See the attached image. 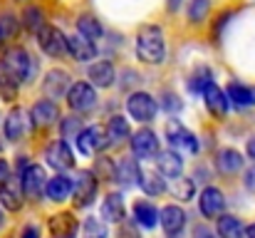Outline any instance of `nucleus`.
Here are the masks:
<instances>
[{
  "label": "nucleus",
  "instance_id": "3c124183",
  "mask_svg": "<svg viewBox=\"0 0 255 238\" xmlns=\"http://www.w3.org/2000/svg\"><path fill=\"white\" fill-rule=\"evenodd\" d=\"M198 238H213V236H211V234H201Z\"/></svg>",
  "mask_w": 255,
  "mask_h": 238
},
{
  "label": "nucleus",
  "instance_id": "423d86ee",
  "mask_svg": "<svg viewBox=\"0 0 255 238\" xmlns=\"http://www.w3.org/2000/svg\"><path fill=\"white\" fill-rule=\"evenodd\" d=\"M45 184H47V176H45V169L37 166V164H27L22 176H20V186H22V194L30 199V201H37L42 194H45Z\"/></svg>",
  "mask_w": 255,
  "mask_h": 238
},
{
  "label": "nucleus",
  "instance_id": "dca6fc26",
  "mask_svg": "<svg viewBox=\"0 0 255 238\" xmlns=\"http://www.w3.org/2000/svg\"><path fill=\"white\" fill-rule=\"evenodd\" d=\"M47 229H50L52 238H75L77 229H80V224H77L75 214H70V211H60V214H55V216L47 219Z\"/></svg>",
  "mask_w": 255,
  "mask_h": 238
},
{
  "label": "nucleus",
  "instance_id": "7ed1b4c3",
  "mask_svg": "<svg viewBox=\"0 0 255 238\" xmlns=\"http://www.w3.org/2000/svg\"><path fill=\"white\" fill-rule=\"evenodd\" d=\"M37 45L47 57H62L67 52V37L55 25H42L37 30Z\"/></svg>",
  "mask_w": 255,
  "mask_h": 238
},
{
  "label": "nucleus",
  "instance_id": "39448f33",
  "mask_svg": "<svg viewBox=\"0 0 255 238\" xmlns=\"http://www.w3.org/2000/svg\"><path fill=\"white\" fill-rule=\"evenodd\" d=\"M72 201H75V209H87L92 201H94V196H97V176H94V171H80L77 174V179H75V184H72Z\"/></svg>",
  "mask_w": 255,
  "mask_h": 238
},
{
  "label": "nucleus",
  "instance_id": "ea45409f",
  "mask_svg": "<svg viewBox=\"0 0 255 238\" xmlns=\"http://www.w3.org/2000/svg\"><path fill=\"white\" fill-rule=\"evenodd\" d=\"M0 99H5V102H15L17 99V82L7 79L5 75L0 77Z\"/></svg>",
  "mask_w": 255,
  "mask_h": 238
},
{
  "label": "nucleus",
  "instance_id": "9d476101",
  "mask_svg": "<svg viewBox=\"0 0 255 238\" xmlns=\"http://www.w3.org/2000/svg\"><path fill=\"white\" fill-rule=\"evenodd\" d=\"M45 159H47V164H50L52 169H57V171H67V169H72V166H75V154H72L70 144H67V142H62V139H57V142L47 144V149H45Z\"/></svg>",
  "mask_w": 255,
  "mask_h": 238
},
{
  "label": "nucleus",
  "instance_id": "4c0bfd02",
  "mask_svg": "<svg viewBox=\"0 0 255 238\" xmlns=\"http://www.w3.org/2000/svg\"><path fill=\"white\" fill-rule=\"evenodd\" d=\"M211 10V0H191L188 2V20L191 22H203Z\"/></svg>",
  "mask_w": 255,
  "mask_h": 238
},
{
  "label": "nucleus",
  "instance_id": "f8f14e48",
  "mask_svg": "<svg viewBox=\"0 0 255 238\" xmlns=\"http://www.w3.org/2000/svg\"><path fill=\"white\" fill-rule=\"evenodd\" d=\"M131 152H134V157L139 159H149L154 157L156 152H159V137H156V132L154 129H139V132H134V137H131Z\"/></svg>",
  "mask_w": 255,
  "mask_h": 238
},
{
  "label": "nucleus",
  "instance_id": "79ce46f5",
  "mask_svg": "<svg viewBox=\"0 0 255 238\" xmlns=\"http://www.w3.org/2000/svg\"><path fill=\"white\" fill-rule=\"evenodd\" d=\"M164 107H166V112H178V109H181V102H178V97H176V94H166Z\"/></svg>",
  "mask_w": 255,
  "mask_h": 238
},
{
  "label": "nucleus",
  "instance_id": "b1692460",
  "mask_svg": "<svg viewBox=\"0 0 255 238\" xmlns=\"http://www.w3.org/2000/svg\"><path fill=\"white\" fill-rule=\"evenodd\" d=\"M124 199L119 194H109L104 201H102V219L109 221V224H122L124 221Z\"/></svg>",
  "mask_w": 255,
  "mask_h": 238
},
{
  "label": "nucleus",
  "instance_id": "cd10ccee",
  "mask_svg": "<svg viewBox=\"0 0 255 238\" xmlns=\"http://www.w3.org/2000/svg\"><path fill=\"white\" fill-rule=\"evenodd\" d=\"M218 236L221 238H243L246 236V226H243L241 219L223 214V216L218 219Z\"/></svg>",
  "mask_w": 255,
  "mask_h": 238
},
{
  "label": "nucleus",
  "instance_id": "6e6552de",
  "mask_svg": "<svg viewBox=\"0 0 255 238\" xmlns=\"http://www.w3.org/2000/svg\"><path fill=\"white\" fill-rule=\"evenodd\" d=\"M77 142V149L85 154V157H94L97 152H102L107 144H109V137H107V129L104 127H87L80 132V137L75 139Z\"/></svg>",
  "mask_w": 255,
  "mask_h": 238
},
{
  "label": "nucleus",
  "instance_id": "f3484780",
  "mask_svg": "<svg viewBox=\"0 0 255 238\" xmlns=\"http://www.w3.org/2000/svg\"><path fill=\"white\" fill-rule=\"evenodd\" d=\"M159 224H161V229H164L166 236H176V234H181V229L186 226V214H183L181 206L169 204V206L161 209V214H159Z\"/></svg>",
  "mask_w": 255,
  "mask_h": 238
},
{
  "label": "nucleus",
  "instance_id": "e433bc0d",
  "mask_svg": "<svg viewBox=\"0 0 255 238\" xmlns=\"http://www.w3.org/2000/svg\"><path fill=\"white\" fill-rule=\"evenodd\" d=\"M173 194H176V199H181V201H191V199H193V194H196L193 179L176 176V181H173Z\"/></svg>",
  "mask_w": 255,
  "mask_h": 238
},
{
  "label": "nucleus",
  "instance_id": "20e7f679",
  "mask_svg": "<svg viewBox=\"0 0 255 238\" xmlns=\"http://www.w3.org/2000/svg\"><path fill=\"white\" fill-rule=\"evenodd\" d=\"M127 112H129V117L134 122L146 124V122H151L156 117V99L149 92H134L127 99Z\"/></svg>",
  "mask_w": 255,
  "mask_h": 238
},
{
  "label": "nucleus",
  "instance_id": "f03ea898",
  "mask_svg": "<svg viewBox=\"0 0 255 238\" xmlns=\"http://www.w3.org/2000/svg\"><path fill=\"white\" fill-rule=\"evenodd\" d=\"M0 67H2V75L5 77L20 84V82H27V79L32 77L35 62H32V57H30V52L25 47H17L15 45V47H7L5 50Z\"/></svg>",
  "mask_w": 255,
  "mask_h": 238
},
{
  "label": "nucleus",
  "instance_id": "de8ad7c7",
  "mask_svg": "<svg viewBox=\"0 0 255 238\" xmlns=\"http://www.w3.org/2000/svg\"><path fill=\"white\" fill-rule=\"evenodd\" d=\"M181 2H183V0H169V2H166V7L173 12V10H178V7H181Z\"/></svg>",
  "mask_w": 255,
  "mask_h": 238
},
{
  "label": "nucleus",
  "instance_id": "c756f323",
  "mask_svg": "<svg viewBox=\"0 0 255 238\" xmlns=\"http://www.w3.org/2000/svg\"><path fill=\"white\" fill-rule=\"evenodd\" d=\"M129 122L124 119V117H119V114H114L112 119H109V124H107V137H109V142H124V139H129Z\"/></svg>",
  "mask_w": 255,
  "mask_h": 238
},
{
  "label": "nucleus",
  "instance_id": "c85d7f7f",
  "mask_svg": "<svg viewBox=\"0 0 255 238\" xmlns=\"http://www.w3.org/2000/svg\"><path fill=\"white\" fill-rule=\"evenodd\" d=\"M216 164H218V169H221L223 174H236V171L243 166V157H241V152H236V149H221Z\"/></svg>",
  "mask_w": 255,
  "mask_h": 238
},
{
  "label": "nucleus",
  "instance_id": "603ef678",
  "mask_svg": "<svg viewBox=\"0 0 255 238\" xmlns=\"http://www.w3.org/2000/svg\"><path fill=\"white\" fill-rule=\"evenodd\" d=\"M2 40H5V37H2V32H0V45H2Z\"/></svg>",
  "mask_w": 255,
  "mask_h": 238
},
{
  "label": "nucleus",
  "instance_id": "0eeeda50",
  "mask_svg": "<svg viewBox=\"0 0 255 238\" xmlns=\"http://www.w3.org/2000/svg\"><path fill=\"white\" fill-rule=\"evenodd\" d=\"M166 139H169L171 149H181V152H188V154H196L198 152V139L193 132H188L178 119H173L166 124Z\"/></svg>",
  "mask_w": 255,
  "mask_h": 238
},
{
  "label": "nucleus",
  "instance_id": "6ab92c4d",
  "mask_svg": "<svg viewBox=\"0 0 255 238\" xmlns=\"http://www.w3.org/2000/svg\"><path fill=\"white\" fill-rule=\"evenodd\" d=\"M136 184L144 189L146 196H161L166 191V184H164V176L154 169H146V166H139V179Z\"/></svg>",
  "mask_w": 255,
  "mask_h": 238
},
{
  "label": "nucleus",
  "instance_id": "2f4dec72",
  "mask_svg": "<svg viewBox=\"0 0 255 238\" xmlns=\"http://www.w3.org/2000/svg\"><path fill=\"white\" fill-rule=\"evenodd\" d=\"M77 27H80V35H85L87 40H99L102 35H104V30H102V22L94 17V15H82L80 20H77Z\"/></svg>",
  "mask_w": 255,
  "mask_h": 238
},
{
  "label": "nucleus",
  "instance_id": "49530a36",
  "mask_svg": "<svg viewBox=\"0 0 255 238\" xmlns=\"http://www.w3.org/2000/svg\"><path fill=\"white\" fill-rule=\"evenodd\" d=\"M246 152H248V157L255 161V137H251V139H248V144H246Z\"/></svg>",
  "mask_w": 255,
  "mask_h": 238
},
{
  "label": "nucleus",
  "instance_id": "37998d69",
  "mask_svg": "<svg viewBox=\"0 0 255 238\" xmlns=\"http://www.w3.org/2000/svg\"><path fill=\"white\" fill-rule=\"evenodd\" d=\"M246 189L255 194V166H251V169L246 171Z\"/></svg>",
  "mask_w": 255,
  "mask_h": 238
},
{
  "label": "nucleus",
  "instance_id": "1a4fd4ad",
  "mask_svg": "<svg viewBox=\"0 0 255 238\" xmlns=\"http://www.w3.org/2000/svg\"><path fill=\"white\" fill-rule=\"evenodd\" d=\"M67 104L75 109V112H87V109H92L94 104H97V92H94V87L92 84H87V82H75L70 89H67Z\"/></svg>",
  "mask_w": 255,
  "mask_h": 238
},
{
  "label": "nucleus",
  "instance_id": "bb28decb",
  "mask_svg": "<svg viewBox=\"0 0 255 238\" xmlns=\"http://www.w3.org/2000/svg\"><path fill=\"white\" fill-rule=\"evenodd\" d=\"M134 219H136L139 226L154 229V226L159 224V211H156V206L149 204V201H136V204H134Z\"/></svg>",
  "mask_w": 255,
  "mask_h": 238
},
{
  "label": "nucleus",
  "instance_id": "ddd939ff",
  "mask_svg": "<svg viewBox=\"0 0 255 238\" xmlns=\"http://www.w3.org/2000/svg\"><path fill=\"white\" fill-rule=\"evenodd\" d=\"M203 102H206V109L216 117V119H226V114H228V94L216 84V82H211L206 89H203Z\"/></svg>",
  "mask_w": 255,
  "mask_h": 238
},
{
  "label": "nucleus",
  "instance_id": "72a5a7b5",
  "mask_svg": "<svg viewBox=\"0 0 255 238\" xmlns=\"http://www.w3.org/2000/svg\"><path fill=\"white\" fill-rule=\"evenodd\" d=\"M22 25H25L30 32H37V30L45 25V15H42V10L30 5V7L22 12Z\"/></svg>",
  "mask_w": 255,
  "mask_h": 238
},
{
  "label": "nucleus",
  "instance_id": "58836bf2",
  "mask_svg": "<svg viewBox=\"0 0 255 238\" xmlns=\"http://www.w3.org/2000/svg\"><path fill=\"white\" fill-rule=\"evenodd\" d=\"M85 236L87 238H107V226L104 219H87L85 221Z\"/></svg>",
  "mask_w": 255,
  "mask_h": 238
},
{
  "label": "nucleus",
  "instance_id": "2eb2a0df",
  "mask_svg": "<svg viewBox=\"0 0 255 238\" xmlns=\"http://www.w3.org/2000/svg\"><path fill=\"white\" fill-rule=\"evenodd\" d=\"M72 87V79L65 70H50L42 79V92L47 99H60L67 94V89Z\"/></svg>",
  "mask_w": 255,
  "mask_h": 238
},
{
  "label": "nucleus",
  "instance_id": "a18cd8bd",
  "mask_svg": "<svg viewBox=\"0 0 255 238\" xmlns=\"http://www.w3.org/2000/svg\"><path fill=\"white\" fill-rule=\"evenodd\" d=\"M22 238H40V231H37L35 226H27V229L22 231Z\"/></svg>",
  "mask_w": 255,
  "mask_h": 238
},
{
  "label": "nucleus",
  "instance_id": "09e8293b",
  "mask_svg": "<svg viewBox=\"0 0 255 238\" xmlns=\"http://www.w3.org/2000/svg\"><path fill=\"white\" fill-rule=\"evenodd\" d=\"M246 236H248V238H255V224H251V226L246 229Z\"/></svg>",
  "mask_w": 255,
  "mask_h": 238
},
{
  "label": "nucleus",
  "instance_id": "4468645a",
  "mask_svg": "<svg viewBox=\"0 0 255 238\" xmlns=\"http://www.w3.org/2000/svg\"><path fill=\"white\" fill-rule=\"evenodd\" d=\"M57 119H60V109H57V104L52 99H40L30 109V124L32 127H40V129L42 127H52Z\"/></svg>",
  "mask_w": 255,
  "mask_h": 238
},
{
  "label": "nucleus",
  "instance_id": "7c9ffc66",
  "mask_svg": "<svg viewBox=\"0 0 255 238\" xmlns=\"http://www.w3.org/2000/svg\"><path fill=\"white\" fill-rule=\"evenodd\" d=\"M114 179H119L124 186L136 184V179H139V164H136L134 159H122V161L117 164V176H114Z\"/></svg>",
  "mask_w": 255,
  "mask_h": 238
},
{
  "label": "nucleus",
  "instance_id": "a211bd4d",
  "mask_svg": "<svg viewBox=\"0 0 255 238\" xmlns=\"http://www.w3.org/2000/svg\"><path fill=\"white\" fill-rule=\"evenodd\" d=\"M2 132H5V137H7L10 142H20V139L25 137V132H27V117H25V112H22L20 107L10 109V114L5 117Z\"/></svg>",
  "mask_w": 255,
  "mask_h": 238
},
{
  "label": "nucleus",
  "instance_id": "a19ab883",
  "mask_svg": "<svg viewBox=\"0 0 255 238\" xmlns=\"http://www.w3.org/2000/svg\"><path fill=\"white\" fill-rule=\"evenodd\" d=\"M0 32H2V37H5V40L15 37V35H17V20H15L12 15H7V12H5V15L0 17Z\"/></svg>",
  "mask_w": 255,
  "mask_h": 238
},
{
  "label": "nucleus",
  "instance_id": "9b49d317",
  "mask_svg": "<svg viewBox=\"0 0 255 238\" xmlns=\"http://www.w3.org/2000/svg\"><path fill=\"white\" fill-rule=\"evenodd\" d=\"M198 206H201V214L206 219H218L223 214V209H226V196H223L221 189L206 186L201 191V196H198Z\"/></svg>",
  "mask_w": 255,
  "mask_h": 238
},
{
  "label": "nucleus",
  "instance_id": "a878e982",
  "mask_svg": "<svg viewBox=\"0 0 255 238\" xmlns=\"http://www.w3.org/2000/svg\"><path fill=\"white\" fill-rule=\"evenodd\" d=\"M0 201H2V206H5L7 211H20V206H22V194H20L15 179H7V181L0 184Z\"/></svg>",
  "mask_w": 255,
  "mask_h": 238
},
{
  "label": "nucleus",
  "instance_id": "4be33fe9",
  "mask_svg": "<svg viewBox=\"0 0 255 238\" xmlns=\"http://www.w3.org/2000/svg\"><path fill=\"white\" fill-rule=\"evenodd\" d=\"M156 166H159V174H161V176L176 179V176H181V171H183V159L178 157L176 149L156 152Z\"/></svg>",
  "mask_w": 255,
  "mask_h": 238
},
{
  "label": "nucleus",
  "instance_id": "f704fd0d",
  "mask_svg": "<svg viewBox=\"0 0 255 238\" xmlns=\"http://www.w3.org/2000/svg\"><path fill=\"white\" fill-rule=\"evenodd\" d=\"M94 176L97 179H104V181H112L114 176H117V164L112 161L109 157H102V159H97V164H94Z\"/></svg>",
  "mask_w": 255,
  "mask_h": 238
},
{
  "label": "nucleus",
  "instance_id": "c9c22d12",
  "mask_svg": "<svg viewBox=\"0 0 255 238\" xmlns=\"http://www.w3.org/2000/svg\"><path fill=\"white\" fill-rule=\"evenodd\" d=\"M82 129H85V127H82V119H77V117H67V119H62V124H60V132H62V142L77 139Z\"/></svg>",
  "mask_w": 255,
  "mask_h": 238
},
{
  "label": "nucleus",
  "instance_id": "8fccbe9b",
  "mask_svg": "<svg viewBox=\"0 0 255 238\" xmlns=\"http://www.w3.org/2000/svg\"><path fill=\"white\" fill-rule=\"evenodd\" d=\"M2 224H5V216H2V211H0V229H2Z\"/></svg>",
  "mask_w": 255,
  "mask_h": 238
},
{
  "label": "nucleus",
  "instance_id": "5701e85b",
  "mask_svg": "<svg viewBox=\"0 0 255 238\" xmlns=\"http://www.w3.org/2000/svg\"><path fill=\"white\" fill-rule=\"evenodd\" d=\"M45 196L50 201H67L72 196V179L65 174H57L52 179H47L45 184Z\"/></svg>",
  "mask_w": 255,
  "mask_h": 238
},
{
  "label": "nucleus",
  "instance_id": "412c9836",
  "mask_svg": "<svg viewBox=\"0 0 255 238\" xmlns=\"http://www.w3.org/2000/svg\"><path fill=\"white\" fill-rule=\"evenodd\" d=\"M87 77H89V82H92V87H112V84H114V79H117V70H114V65H112V62L99 60V62L89 65Z\"/></svg>",
  "mask_w": 255,
  "mask_h": 238
},
{
  "label": "nucleus",
  "instance_id": "c03bdc74",
  "mask_svg": "<svg viewBox=\"0 0 255 238\" xmlns=\"http://www.w3.org/2000/svg\"><path fill=\"white\" fill-rule=\"evenodd\" d=\"M7 179H10V164L5 159H0V184L7 181Z\"/></svg>",
  "mask_w": 255,
  "mask_h": 238
},
{
  "label": "nucleus",
  "instance_id": "473e14b6",
  "mask_svg": "<svg viewBox=\"0 0 255 238\" xmlns=\"http://www.w3.org/2000/svg\"><path fill=\"white\" fill-rule=\"evenodd\" d=\"M211 82H213L211 70H208V67H198V70H193V75L188 79V92H191V94H203V89H206Z\"/></svg>",
  "mask_w": 255,
  "mask_h": 238
},
{
  "label": "nucleus",
  "instance_id": "aec40b11",
  "mask_svg": "<svg viewBox=\"0 0 255 238\" xmlns=\"http://www.w3.org/2000/svg\"><path fill=\"white\" fill-rule=\"evenodd\" d=\"M67 52L77 60V62H89V60H94V55H97V45L92 42V40H87L85 35H72V37H67Z\"/></svg>",
  "mask_w": 255,
  "mask_h": 238
},
{
  "label": "nucleus",
  "instance_id": "393cba45",
  "mask_svg": "<svg viewBox=\"0 0 255 238\" xmlns=\"http://www.w3.org/2000/svg\"><path fill=\"white\" fill-rule=\"evenodd\" d=\"M226 94H228V102H233L236 107H255V89L243 82H231Z\"/></svg>",
  "mask_w": 255,
  "mask_h": 238
},
{
  "label": "nucleus",
  "instance_id": "f257e3e1",
  "mask_svg": "<svg viewBox=\"0 0 255 238\" xmlns=\"http://www.w3.org/2000/svg\"><path fill=\"white\" fill-rule=\"evenodd\" d=\"M136 55L146 65H161L164 62L166 42H164V35H161L159 27L146 25V27L139 30V35H136Z\"/></svg>",
  "mask_w": 255,
  "mask_h": 238
}]
</instances>
